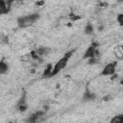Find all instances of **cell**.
I'll return each instance as SVG.
<instances>
[{"label": "cell", "mask_w": 123, "mask_h": 123, "mask_svg": "<svg viewBox=\"0 0 123 123\" xmlns=\"http://www.w3.org/2000/svg\"><path fill=\"white\" fill-rule=\"evenodd\" d=\"M4 1H5V2H6V3L9 5V6H11V7H12V3H13L15 0H4Z\"/></svg>", "instance_id": "cell-17"}, {"label": "cell", "mask_w": 123, "mask_h": 123, "mask_svg": "<svg viewBox=\"0 0 123 123\" xmlns=\"http://www.w3.org/2000/svg\"><path fill=\"white\" fill-rule=\"evenodd\" d=\"M116 65H117V62H109L108 64H106L104 66V68L102 69L100 75L101 76H111L115 73V68H116Z\"/></svg>", "instance_id": "cell-4"}, {"label": "cell", "mask_w": 123, "mask_h": 123, "mask_svg": "<svg viewBox=\"0 0 123 123\" xmlns=\"http://www.w3.org/2000/svg\"><path fill=\"white\" fill-rule=\"evenodd\" d=\"M98 42L93 41L86 50L85 54H84V59H91V58H97L100 54L98 51Z\"/></svg>", "instance_id": "cell-3"}, {"label": "cell", "mask_w": 123, "mask_h": 123, "mask_svg": "<svg viewBox=\"0 0 123 123\" xmlns=\"http://www.w3.org/2000/svg\"><path fill=\"white\" fill-rule=\"evenodd\" d=\"M39 18V14L38 13H32V14H28V15H24V16H19L16 19V23L17 26L19 28H28L30 26H32L33 24H35Z\"/></svg>", "instance_id": "cell-2"}, {"label": "cell", "mask_w": 123, "mask_h": 123, "mask_svg": "<svg viewBox=\"0 0 123 123\" xmlns=\"http://www.w3.org/2000/svg\"><path fill=\"white\" fill-rule=\"evenodd\" d=\"M123 121V117L121 114H118V115H115L113 116L111 119V123H121Z\"/></svg>", "instance_id": "cell-12"}, {"label": "cell", "mask_w": 123, "mask_h": 123, "mask_svg": "<svg viewBox=\"0 0 123 123\" xmlns=\"http://www.w3.org/2000/svg\"><path fill=\"white\" fill-rule=\"evenodd\" d=\"M49 51H50V49H49V48H47V47H39L37 50H36L37 54L40 58H41V57L46 56V55L49 53Z\"/></svg>", "instance_id": "cell-7"}, {"label": "cell", "mask_w": 123, "mask_h": 123, "mask_svg": "<svg viewBox=\"0 0 123 123\" xmlns=\"http://www.w3.org/2000/svg\"><path fill=\"white\" fill-rule=\"evenodd\" d=\"M8 70H9V65L4 61H0V75L7 73Z\"/></svg>", "instance_id": "cell-8"}, {"label": "cell", "mask_w": 123, "mask_h": 123, "mask_svg": "<svg viewBox=\"0 0 123 123\" xmlns=\"http://www.w3.org/2000/svg\"><path fill=\"white\" fill-rule=\"evenodd\" d=\"M68 18H69L71 21H77V20L81 19L82 16H81V15H77V14H75L74 12H70V13L68 14Z\"/></svg>", "instance_id": "cell-13"}, {"label": "cell", "mask_w": 123, "mask_h": 123, "mask_svg": "<svg viewBox=\"0 0 123 123\" xmlns=\"http://www.w3.org/2000/svg\"><path fill=\"white\" fill-rule=\"evenodd\" d=\"M11 11V6H9L4 0H0V15L7 14Z\"/></svg>", "instance_id": "cell-5"}, {"label": "cell", "mask_w": 123, "mask_h": 123, "mask_svg": "<svg viewBox=\"0 0 123 123\" xmlns=\"http://www.w3.org/2000/svg\"><path fill=\"white\" fill-rule=\"evenodd\" d=\"M93 31H94V28H93L92 24L87 23L86 26L85 27V34L86 35H92L93 34Z\"/></svg>", "instance_id": "cell-10"}, {"label": "cell", "mask_w": 123, "mask_h": 123, "mask_svg": "<svg viewBox=\"0 0 123 123\" xmlns=\"http://www.w3.org/2000/svg\"><path fill=\"white\" fill-rule=\"evenodd\" d=\"M44 0H38V1H37L36 2V5L37 6H38V7H40V6H43L44 5Z\"/></svg>", "instance_id": "cell-16"}, {"label": "cell", "mask_w": 123, "mask_h": 123, "mask_svg": "<svg viewBox=\"0 0 123 123\" xmlns=\"http://www.w3.org/2000/svg\"><path fill=\"white\" fill-rule=\"evenodd\" d=\"M18 1H21V0H18Z\"/></svg>", "instance_id": "cell-18"}, {"label": "cell", "mask_w": 123, "mask_h": 123, "mask_svg": "<svg viewBox=\"0 0 123 123\" xmlns=\"http://www.w3.org/2000/svg\"><path fill=\"white\" fill-rule=\"evenodd\" d=\"M117 21H118V23H119V25H123V14L122 13H119L118 15H117Z\"/></svg>", "instance_id": "cell-15"}, {"label": "cell", "mask_w": 123, "mask_h": 123, "mask_svg": "<svg viewBox=\"0 0 123 123\" xmlns=\"http://www.w3.org/2000/svg\"><path fill=\"white\" fill-rule=\"evenodd\" d=\"M95 97H96V95H95L94 93H92V92H88V91L86 92L85 95H84V99H85L86 101H91V100H94Z\"/></svg>", "instance_id": "cell-11"}, {"label": "cell", "mask_w": 123, "mask_h": 123, "mask_svg": "<svg viewBox=\"0 0 123 123\" xmlns=\"http://www.w3.org/2000/svg\"><path fill=\"white\" fill-rule=\"evenodd\" d=\"M74 53V50H71V51H68L64 54V56L62 58H61L54 65H53V68H52V71H51V74H50V77H54L56 76L59 72H61L66 65H67V62L69 61V59L72 57Z\"/></svg>", "instance_id": "cell-1"}, {"label": "cell", "mask_w": 123, "mask_h": 123, "mask_svg": "<svg viewBox=\"0 0 123 123\" xmlns=\"http://www.w3.org/2000/svg\"><path fill=\"white\" fill-rule=\"evenodd\" d=\"M45 113V111H37L35 113H33L32 115H30V117L27 119V121L29 122H36L38 120L39 117H41L43 114Z\"/></svg>", "instance_id": "cell-6"}, {"label": "cell", "mask_w": 123, "mask_h": 123, "mask_svg": "<svg viewBox=\"0 0 123 123\" xmlns=\"http://www.w3.org/2000/svg\"><path fill=\"white\" fill-rule=\"evenodd\" d=\"M52 68H53V64L52 63H49L47 66H46V68L44 69V71H43V77H47V78H49L50 77V74H51V71H52Z\"/></svg>", "instance_id": "cell-9"}, {"label": "cell", "mask_w": 123, "mask_h": 123, "mask_svg": "<svg viewBox=\"0 0 123 123\" xmlns=\"http://www.w3.org/2000/svg\"><path fill=\"white\" fill-rule=\"evenodd\" d=\"M18 110H19V111H25L27 110V105L25 103L18 104Z\"/></svg>", "instance_id": "cell-14"}]
</instances>
